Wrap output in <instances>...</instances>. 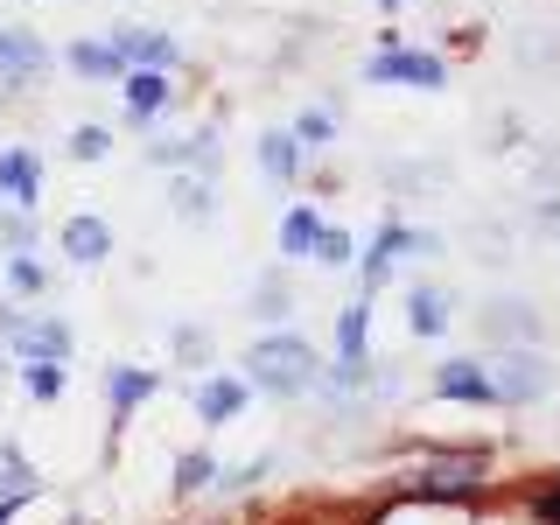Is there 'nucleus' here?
Segmentation results:
<instances>
[{
	"instance_id": "nucleus-27",
	"label": "nucleus",
	"mask_w": 560,
	"mask_h": 525,
	"mask_svg": "<svg viewBox=\"0 0 560 525\" xmlns=\"http://www.w3.org/2000/svg\"><path fill=\"white\" fill-rule=\"evenodd\" d=\"M175 358H183V364H210V337H203V329H175Z\"/></svg>"
},
{
	"instance_id": "nucleus-23",
	"label": "nucleus",
	"mask_w": 560,
	"mask_h": 525,
	"mask_svg": "<svg viewBox=\"0 0 560 525\" xmlns=\"http://www.w3.org/2000/svg\"><path fill=\"white\" fill-rule=\"evenodd\" d=\"M0 498H35V469L14 442H0Z\"/></svg>"
},
{
	"instance_id": "nucleus-24",
	"label": "nucleus",
	"mask_w": 560,
	"mask_h": 525,
	"mask_svg": "<svg viewBox=\"0 0 560 525\" xmlns=\"http://www.w3.org/2000/svg\"><path fill=\"white\" fill-rule=\"evenodd\" d=\"M113 154V127H70V162H105Z\"/></svg>"
},
{
	"instance_id": "nucleus-12",
	"label": "nucleus",
	"mask_w": 560,
	"mask_h": 525,
	"mask_svg": "<svg viewBox=\"0 0 560 525\" xmlns=\"http://www.w3.org/2000/svg\"><path fill=\"white\" fill-rule=\"evenodd\" d=\"M259 168H267L273 183H302V175H308V148H302V133H294V127L259 133Z\"/></svg>"
},
{
	"instance_id": "nucleus-1",
	"label": "nucleus",
	"mask_w": 560,
	"mask_h": 525,
	"mask_svg": "<svg viewBox=\"0 0 560 525\" xmlns=\"http://www.w3.org/2000/svg\"><path fill=\"white\" fill-rule=\"evenodd\" d=\"M245 378L273 399H302V393L323 385V358H315V343L302 329H273V337H259L245 350Z\"/></svg>"
},
{
	"instance_id": "nucleus-17",
	"label": "nucleus",
	"mask_w": 560,
	"mask_h": 525,
	"mask_svg": "<svg viewBox=\"0 0 560 525\" xmlns=\"http://www.w3.org/2000/svg\"><path fill=\"white\" fill-rule=\"evenodd\" d=\"M315 238H323V210L294 203L288 218H280V253H288V259H315Z\"/></svg>"
},
{
	"instance_id": "nucleus-19",
	"label": "nucleus",
	"mask_w": 560,
	"mask_h": 525,
	"mask_svg": "<svg viewBox=\"0 0 560 525\" xmlns=\"http://www.w3.org/2000/svg\"><path fill=\"white\" fill-rule=\"evenodd\" d=\"M22 393L35 399V407L63 399V358H28V364H22Z\"/></svg>"
},
{
	"instance_id": "nucleus-5",
	"label": "nucleus",
	"mask_w": 560,
	"mask_h": 525,
	"mask_svg": "<svg viewBox=\"0 0 560 525\" xmlns=\"http://www.w3.org/2000/svg\"><path fill=\"white\" fill-rule=\"evenodd\" d=\"M253 393H259L253 378H238V372H210L197 393H189V407H197L203 428H224V420H238L245 407H253Z\"/></svg>"
},
{
	"instance_id": "nucleus-6",
	"label": "nucleus",
	"mask_w": 560,
	"mask_h": 525,
	"mask_svg": "<svg viewBox=\"0 0 560 525\" xmlns=\"http://www.w3.org/2000/svg\"><path fill=\"white\" fill-rule=\"evenodd\" d=\"M119 98H127V119L133 127H148V119H162L168 105H175V70H127L119 78Z\"/></svg>"
},
{
	"instance_id": "nucleus-28",
	"label": "nucleus",
	"mask_w": 560,
	"mask_h": 525,
	"mask_svg": "<svg viewBox=\"0 0 560 525\" xmlns=\"http://www.w3.org/2000/svg\"><path fill=\"white\" fill-rule=\"evenodd\" d=\"M533 512H539V525H560V483H553V490H539Z\"/></svg>"
},
{
	"instance_id": "nucleus-9",
	"label": "nucleus",
	"mask_w": 560,
	"mask_h": 525,
	"mask_svg": "<svg viewBox=\"0 0 560 525\" xmlns=\"http://www.w3.org/2000/svg\"><path fill=\"white\" fill-rule=\"evenodd\" d=\"M434 399H469V407H498V385H490V364L448 358L434 364Z\"/></svg>"
},
{
	"instance_id": "nucleus-20",
	"label": "nucleus",
	"mask_w": 560,
	"mask_h": 525,
	"mask_svg": "<svg viewBox=\"0 0 560 525\" xmlns=\"http://www.w3.org/2000/svg\"><path fill=\"white\" fill-rule=\"evenodd\" d=\"M210 477H218V455H210V448H183V455H175V498L210 490Z\"/></svg>"
},
{
	"instance_id": "nucleus-14",
	"label": "nucleus",
	"mask_w": 560,
	"mask_h": 525,
	"mask_svg": "<svg viewBox=\"0 0 560 525\" xmlns=\"http://www.w3.org/2000/svg\"><path fill=\"white\" fill-rule=\"evenodd\" d=\"M448 323H455L448 288H407V329L413 337H448Z\"/></svg>"
},
{
	"instance_id": "nucleus-10",
	"label": "nucleus",
	"mask_w": 560,
	"mask_h": 525,
	"mask_svg": "<svg viewBox=\"0 0 560 525\" xmlns=\"http://www.w3.org/2000/svg\"><path fill=\"white\" fill-rule=\"evenodd\" d=\"M0 203H14V210L43 203V162H35V148H0Z\"/></svg>"
},
{
	"instance_id": "nucleus-2",
	"label": "nucleus",
	"mask_w": 560,
	"mask_h": 525,
	"mask_svg": "<svg viewBox=\"0 0 560 525\" xmlns=\"http://www.w3.org/2000/svg\"><path fill=\"white\" fill-rule=\"evenodd\" d=\"M490 385H498V407H533V399L553 393V364L539 358L533 343H512V350H498V364H490Z\"/></svg>"
},
{
	"instance_id": "nucleus-8",
	"label": "nucleus",
	"mask_w": 560,
	"mask_h": 525,
	"mask_svg": "<svg viewBox=\"0 0 560 525\" xmlns=\"http://www.w3.org/2000/svg\"><path fill=\"white\" fill-rule=\"evenodd\" d=\"M57 245H63L70 267H105V259H113V224L92 218V210H78V218L57 232Z\"/></svg>"
},
{
	"instance_id": "nucleus-16",
	"label": "nucleus",
	"mask_w": 560,
	"mask_h": 525,
	"mask_svg": "<svg viewBox=\"0 0 560 525\" xmlns=\"http://www.w3.org/2000/svg\"><path fill=\"white\" fill-rule=\"evenodd\" d=\"M63 63L78 70V78H92V84H119V78H127V57L113 49V35H105V43H70Z\"/></svg>"
},
{
	"instance_id": "nucleus-4",
	"label": "nucleus",
	"mask_w": 560,
	"mask_h": 525,
	"mask_svg": "<svg viewBox=\"0 0 560 525\" xmlns=\"http://www.w3.org/2000/svg\"><path fill=\"white\" fill-rule=\"evenodd\" d=\"M434 232H413V224H385V232L364 245V259H358V273H364V294H378L385 280H393V267H399V253H434Z\"/></svg>"
},
{
	"instance_id": "nucleus-21",
	"label": "nucleus",
	"mask_w": 560,
	"mask_h": 525,
	"mask_svg": "<svg viewBox=\"0 0 560 525\" xmlns=\"http://www.w3.org/2000/svg\"><path fill=\"white\" fill-rule=\"evenodd\" d=\"M168 203H175V218H183V224H210V183H203V175H175Z\"/></svg>"
},
{
	"instance_id": "nucleus-3",
	"label": "nucleus",
	"mask_w": 560,
	"mask_h": 525,
	"mask_svg": "<svg viewBox=\"0 0 560 525\" xmlns=\"http://www.w3.org/2000/svg\"><path fill=\"white\" fill-rule=\"evenodd\" d=\"M364 78L372 84H413V92H442L448 63L434 57V49H407V35H399V43H378V57L364 63Z\"/></svg>"
},
{
	"instance_id": "nucleus-7",
	"label": "nucleus",
	"mask_w": 560,
	"mask_h": 525,
	"mask_svg": "<svg viewBox=\"0 0 560 525\" xmlns=\"http://www.w3.org/2000/svg\"><path fill=\"white\" fill-rule=\"evenodd\" d=\"M49 70V49H43V35L35 28H0V84H28Z\"/></svg>"
},
{
	"instance_id": "nucleus-31",
	"label": "nucleus",
	"mask_w": 560,
	"mask_h": 525,
	"mask_svg": "<svg viewBox=\"0 0 560 525\" xmlns=\"http://www.w3.org/2000/svg\"><path fill=\"white\" fill-rule=\"evenodd\" d=\"M378 8H385V14H399V8H407V0H378Z\"/></svg>"
},
{
	"instance_id": "nucleus-26",
	"label": "nucleus",
	"mask_w": 560,
	"mask_h": 525,
	"mask_svg": "<svg viewBox=\"0 0 560 525\" xmlns=\"http://www.w3.org/2000/svg\"><path fill=\"white\" fill-rule=\"evenodd\" d=\"M294 133H302V148H329V140H337V113H323V105H315V113H294Z\"/></svg>"
},
{
	"instance_id": "nucleus-22",
	"label": "nucleus",
	"mask_w": 560,
	"mask_h": 525,
	"mask_svg": "<svg viewBox=\"0 0 560 525\" xmlns=\"http://www.w3.org/2000/svg\"><path fill=\"white\" fill-rule=\"evenodd\" d=\"M49 288V267L35 253H8V294L14 302H35V294Z\"/></svg>"
},
{
	"instance_id": "nucleus-25",
	"label": "nucleus",
	"mask_w": 560,
	"mask_h": 525,
	"mask_svg": "<svg viewBox=\"0 0 560 525\" xmlns=\"http://www.w3.org/2000/svg\"><path fill=\"white\" fill-rule=\"evenodd\" d=\"M358 259V245H350V232H337V224H323V238H315V267H350Z\"/></svg>"
},
{
	"instance_id": "nucleus-18",
	"label": "nucleus",
	"mask_w": 560,
	"mask_h": 525,
	"mask_svg": "<svg viewBox=\"0 0 560 525\" xmlns=\"http://www.w3.org/2000/svg\"><path fill=\"white\" fill-rule=\"evenodd\" d=\"M364 337H372V294H358V302L337 315V358L358 364L364 358Z\"/></svg>"
},
{
	"instance_id": "nucleus-15",
	"label": "nucleus",
	"mask_w": 560,
	"mask_h": 525,
	"mask_svg": "<svg viewBox=\"0 0 560 525\" xmlns=\"http://www.w3.org/2000/svg\"><path fill=\"white\" fill-rule=\"evenodd\" d=\"M154 393H162V372H140V364H113V372H105V399H113V413L148 407Z\"/></svg>"
},
{
	"instance_id": "nucleus-29",
	"label": "nucleus",
	"mask_w": 560,
	"mask_h": 525,
	"mask_svg": "<svg viewBox=\"0 0 560 525\" xmlns=\"http://www.w3.org/2000/svg\"><path fill=\"white\" fill-rule=\"evenodd\" d=\"M28 498H0V525H14V512H22Z\"/></svg>"
},
{
	"instance_id": "nucleus-30",
	"label": "nucleus",
	"mask_w": 560,
	"mask_h": 525,
	"mask_svg": "<svg viewBox=\"0 0 560 525\" xmlns=\"http://www.w3.org/2000/svg\"><path fill=\"white\" fill-rule=\"evenodd\" d=\"M8 378H14V358H8V350H0V393H8Z\"/></svg>"
},
{
	"instance_id": "nucleus-13",
	"label": "nucleus",
	"mask_w": 560,
	"mask_h": 525,
	"mask_svg": "<svg viewBox=\"0 0 560 525\" xmlns=\"http://www.w3.org/2000/svg\"><path fill=\"white\" fill-rule=\"evenodd\" d=\"M477 483H483L477 455H448V463H434L428 477H420V498H469Z\"/></svg>"
},
{
	"instance_id": "nucleus-11",
	"label": "nucleus",
	"mask_w": 560,
	"mask_h": 525,
	"mask_svg": "<svg viewBox=\"0 0 560 525\" xmlns=\"http://www.w3.org/2000/svg\"><path fill=\"white\" fill-rule=\"evenodd\" d=\"M113 49L127 57V70L133 63L140 70H175V63H183V43L162 35V28H113Z\"/></svg>"
}]
</instances>
